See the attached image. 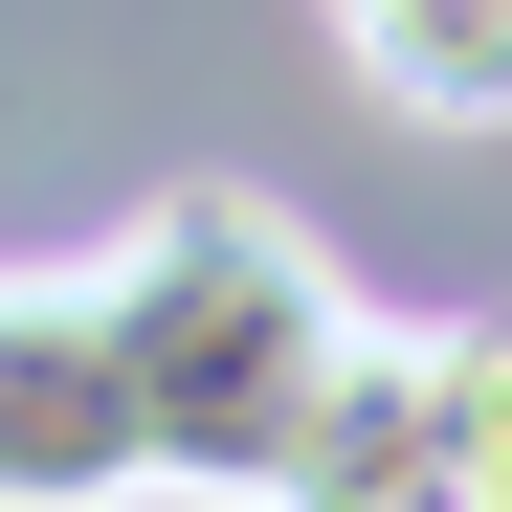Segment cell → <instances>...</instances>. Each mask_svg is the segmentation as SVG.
Returning a JSON list of instances; mask_svg holds the SVG:
<instances>
[{"mask_svg":"<svg viewBox=\"0 0 512 512\" xmlns=\"http://www.w3.org/2000/svg\"><path fill=\"white\" fill-rule=\"evenodd\" d=\"M112 334H134V423H156V490H223V512H268L290 446H312V401L334 357H357V290H334V245L290 201H245V179H179V201H134L112 245Z\"/></svg>","mask_w":512,"mask_h":512,"instance_id":"cell-1","label":"cell"},{"mask_svg":"<svg viewBox=\"0 0 512 512\" xmlns=\"http://www.w3.org/2000/svg\"><path fill=\"white\" fill-rule=\"evenodd\" d=\"M268 512H446V446H423V334L357 312V357H334V401H312V446H290Z\"/></svg>","mask_w":512,"mask_h":512,"instance_id":"cell-3","label":"cell"},{"mask_svg":"<svg viewBox=\"0 0 512 512\" xmlns=\"http://www.w3.org/2000/svg\"><path fill=\"white\" fill-rule=\"evenodd\" d=\"M334 23V67H357L379 112H423V134H512V0H312Z\"/></svg>","mask_w":512,"mask_h":512,"instance_id":"cell-4","label":"cell"},{"mask_svg":"<svg viewBox=\"0 0 512 512\" xmlns=\"http://www.w3.org/2000/svg\"><path fill=\"white\" fill-rule=\"evenodd\" d=\"M156 423H134V334L90 268H0V512H134Z\"/></svg>","mask_w":512,"mask_h":512,"instance_id":"cell-2","label":"cell"},{"mask_svg":"<svg viewBox=\"0 0 512 512\" xmlns=\"http://www.w3.org/2000/svg\"><path fill=\"white\" fill-rule=\"evenodd\" d=\"M423 446H446V512H512V312L423 334Z\"/></svg>","mask_w":512,"mask_h":512,"instance_id":"cell-5","label":"cell"}]
</instances>
